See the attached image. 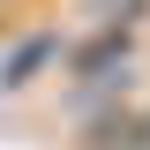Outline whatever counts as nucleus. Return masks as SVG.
Segmentation results:
<instances>
[{
	"label": "nucleus",
	"instance_id": "nucleus-2",
	"mask_svg": "<svg viewBox=\"0 0 150 150\" xmlns=\"http://www.w3.org/2000/svg\"><path fill=\"white\" fill-rule=\"evenodd\" d=\"M90 15H98V30H128L143 15V0H90Z\"/></svg>",
	"mask_w": 150,
	"mask_h": 150
},
{
	"label": "nucleus",
	"instance_id": "nucleus-3",
	"mask_svg": "<svg viewBox=\"0 0 150 150\" xmlns=\"http://www.w3.org/2000/svg\"><path fill=\"white\" fill-rule=\"evenodd\" d=\"M38 60H53V45H45V38H38V45H23V53L8 60V75H0V83H30V75H38Z\"/></svg>",
	"mask_w": 150,
	"mask_h": 150
},
{
	"label": "nucleus",
	"instance_id": "nucleus-1",
	"mask_svg": "<svg viewBox=\"0 0 150 150\" xmlns=\"http://www.w3.org/2000/svg\"><path fill=\"white\" fill-rule=\"evenodd\" d=\"M98 150H150V112H112L98 128Z\"/></svg>",
	"mask_w": 150,
	"mask_h": 150
}]
</instances>
